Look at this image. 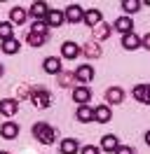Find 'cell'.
<instances>
[{
    "mask_svg": "<svg viewBox=\"0 0 150 154\" xmlns=\"http://www.w3.org/2000/svg\"><path fill=\"white\" fill-rule=\"evenodd\" d=\"M33 138L42 145H52L56 140V128L49 126L47 122H35L33 124Z\"/></svg>",
    "mask_w": 150,
    "mask_h": 154,
    "instance_id": "cell-1",
    "label": "cell"
},
{
    "mask_svg": "<svg viewBox=\"0 0 150 154\" xmlns=\"http://www.w3.org/2000/svg\"><path fill=\"white\" fill-rule=\"evenodd\" d=\"M31 103L35 107H42V110H45V107L52 105V94H49L45 87H35L31 91Z\"/></svg>",
    "mask_w": 150,
    "mask_h": 154,
    "instance_id": "cell-2",
    "label": "cell"
},
{
    "mask_svg": "<svg viewBox=\"0 0 150 154\" xmlns=\"http://www.w3.org/2000/svg\"><path fill=\"white\" fill-rule=\"evenodd\" d=\"M82 54V47L77 45V42H64L61 45V58H66V61H75V58Z\"/></svg>",
    "mask_w": 150,
    "mask_h": 154,
    "instance_id": "cell-3",
    "label": "cell"
},
{
    "mask_svg": "<svg viewBox=\"0 0 150 154\" xmlns=\"http://www.w3.org/2000/svg\"><path fill=\"white\" fill-rule=\"evenodd\" d=\"M73 100L75 105H89V100H92V89L89 87H75L73 89Z\"/></svg>",
    "mask_w": 150,
    "mask_h": 154,
    "instance_id": "cell-4",
    "label": "cell"
},
{
    "mask_svg": "<svg viewBox=\"0 0 150 154\" xmlns=\"http://www.w3.org/2000/svg\"><path fill=\"white\" fill-rule=\"evenodd\" d=\"M73 72H75V79H77L82 87L87 84V82H92V79H94V68L89 66V63H82L80 68H75Z\"/></svg>",
    "mask_w": 150,
    "mask_h": 154,
    "instance_id": "cell-5",
    "label": "cell"
},
{
    "mask_svg": "<svg viewBox=\"0 0 150 154\" xmlns=\"http://www.w3.org/2000/svg\"><path fill=\"white\" fill-rule=\"evenodd\" d=\"M64 14H66V21H68V23H80V21H84V10L80 5H68L64 10Z\"/></svg>",
    "mask_w": 150,
    "mask_h": 154,
    "instance_id": "cell-6",
    "label": "cell"
},
{
    "mask_svg": "<svg viewBox=\"0 0 150 154\" xmlns=\"http://www.w3.org/2000/svg\"><path fill=\"white\" fill-rule=\"evenodd\" d=\"M112 28L117 30V33H122V35H127V33H134V19L131 17H117L115 19V23H112Z\"/></svg>",
    "mask_w": 150,
    "mask_h": 154,
    "instance_id": "cell-7",
    "label": "cell"
},
{
    "mask_svg": "<svg viewBox=\"0 0 150 154\" xmlns=\"http://www.w3.org/2000/svg\"><path fill=\"white\" fill-rule=\"evenodd\" d=\"M82 149L80 147V140L77 138H64L61 143H59V152L61 154H77Z\"/></svg>",
    "mask_w": 150,
    "mask_h": 154,
    "instance_id": "cell-8",
    "label": "cell"
},
{
    "mask_svg": "<svg viewBox=\"0 0 150 154\" xmlns=\"http://www.w3.org/2000/svg\"><path fill=\"white\" fill-rule=\"evenodd\" d=\"M17 112H19V100L17 98H2V100H0V115L14 117Z\"/></svg>",
    "mask_w": 150,
    "mask_h": 154,
    "instance_id": "cell-9",
    "label": "cell"
},
{
    "mask_svg": "<svg viewBox=\"0 0 150 154\" xmlns=\"http://www.w3.org/2000/svg\"><path fill=\"white\" fill-rule=\"evenodd\" d=\"M42 68H45L47 75H61V72H64L61 58H56V56H47L45 61H42Z\"/></svg>",
    "mask_w": 150,
    "mask_h": 154,
    "instance_id": "cell-10",
    "label": "cell"
},
{
    "mask_svg": "<svg viewBox=\"0 0 150 154\" xmlns=\"http://www.w3.org/2000/svg\"><path fill=\"white\" fill-rule=\"evenodd\" d=\"M110 119H112L110 105H96L94 107V122H96V124H108Z\"/></svg>",
    "mask_w": 150,
    "mask_h": 154,
    "instance_id": "cell-11",
    "label": "cell"
},
{
    "mask_svg": "<svg viewBox=\"0 0 150 154\" xmlns=\"http://www.w3.org/2000/svg\"><path fill=\"white\" fill-rule=\"evenodd\" d=\"M28 14H31L35 21H42V19H47V14H49V5L42 2V0H40V2H33L31 10H28Z\"/></svg>",
    "mask_w": 150,
    "mask_h": 154,
    "instance_id": "cell-12",
    "label": "cell"
},
{
    "mask_svg": "<svg viewBox=\"0 0 150 154\" xmlns=\"http://www.w3.org/2000/svg\"><path fill=\"white\" fill-rule=\"evenodd\" d=\"M120 147H122V145H120V140H117V135L108 133V135H103V138H101V152L112 154V152H117Z\"/></svg>",
    "mask_w": 150,
    "mask_h": 154,
    "instance_id": "cell-13",
    "label": "cell"
},
{
    "mask_svg": "<svg viewBox=\"0 0 150 154\" xmlns=\"http://www.w3.org/2000/svg\"><path fill=\"white\" fill-rule=\"evenodd\" d=\"M0 135H2L5 140H14L19 135V124L12 122V119H7L5 124H0Z\"/></svg>",
    "mask_w": 150,
    "mask_h": 154,
    "instance_id": "cell-14",
    "label": "cell"
},
{
    "mask_svg": "<svg viewBox=\"0 0 150 154\" xmlns=\"http://www.w3.org/2000/svg\"><path fill=\"white\" fill-rule=\"evenodd\" d=\"M84 23L89 26V28H96V26H101L103 23V12L101 10H87L84 12Z\"/></svg>",
    "mask_w": 150,
    "mask_h": 154,
    "instance_id": "cell-15",
    "label": "cell"
},
{
    "mask_svg": "<svg viewBox=\"0 0 150 154\" xmlns=\"http://www.w3.org/2000/svg\"><path fill=\"white\" fill-rule=\"evenodd\" d=\"M45 21H47V26H49V28H59V26L66 21V14L61 10H49V14H47Z\"/></svg>",
    "mask_w": 150,
    "mask_h": 154,
    "instance_id": "cell-16",
    "label": "cell"
},
{
    "mask_svg": "<svg viewBox=\"0 0 150 154\" xmlns=\"http://www.w3.org/2000/svg\"><path fill=\"white\" fill-rule=\"evenodd\" d=\"M106 100H108V105H120L122 100H124V91L120 87H110L106 91Z\"/></svg>",
    "mask_w": 150,
    "mask_h": 154,
    "instance_id": "cell-17",
    "label": "cell"
},
{
    "mask_svg": "<svg viewBox=\"0 0 150 154\" xmlns=\"http://www.w3.org/2000/svg\"><path fill=\"white\" fill-rule=\"evenodd\" d=\"M75 117H77V122L89 124V122H94V107L92 105H80L75 110Z\"/></svg>",
    "mask_w": 150,
    "mask_h": 154,
    "instance_id": "cell-18",
    "label": "cell"
},
{
    "mask_svg": "<svg viewBox=\"0 0 150 154\" xmlns=\"http://www.w3.org/2000/svg\"><path fill=\"white\" fill-rule=\"evenodd\" d=\"M122 47L127 49V51L141 49V38L136 35V33H127V35H122Z\"/></svg>",
    "mask_w": 150,
    "mask_h": 154,
    "instance_id": "cell-19",
    "label": "cell"
},
{
    "mask_svg": "<svg viewBox=\"0 0 150 154\" xmlns=\"http://www.w3.org/2000/svg\"><path fill=\"white\" fill-rule=\"evenodd\" d=\"M28 21V10H24V7H12V12H9V23H26Z\"/></svg>",
    "mask_w": 150,
    "mask_h": 154,
    "instance_id": "cell-20",
    "label": "cell"
},
{
    "mask_svg": "<svg viewBox=\"0 0 150 154\" xmlns=\"http://www.w3.org/2000/svg\"><path fill=\"white\" fill-rule=\"evenodd\" d=\"M82 54L84 56H89V58H99L101 56V47H99V42H87V45H84L82 47Z\"/></svg>",
    "mask_w": 150,
    "mask_h": 154,
    "instance_id": "cell-21",
    "label": "cell"
},
{
    "mask_svg": "<svg viewBox=\"0 0 150 154\" xmlns=\"http://www.w3.org/2000/svg\"><path fill=\"white\" fill-rule=\"evenodd\" d=\"M14 38V26L9 23V21H0V40L2 42H7V40Z\"/></svg>",
    "mask_w": 150,
    "mask_h": 154,
    "instance_id": "cell-22",
    "label": "cell"
},
{
    "mask_svg": "<svg viewBox=\"0 0 150 154\" xmlns=\"http://www.w3.org/2000/svg\"><path fill=\"white\" fill-rule=\"evenodd\" d=\"M26 42L31 45V47H42L47 42V35H40V33H33V30H28V38H26Z\"/></svg>",
    "mask_w": 150,
    "mask_h": 154,
    "instance_id": "cell-23",
    "label": "cell"
},
{
    "mask_svg": "<svg viewBox=\"0 0 150 154\" xmlns=\"http://www.w3.org/2000/svg\"><path fill=\"white\" fill-rule=\"evenodd\" d=\"M19 49H21V42H19L17 38H12V40H7V42H2V51H5L7 56H12V54H17Z\"/></svg>",
    "mask_w": 150,
    "mask_h": 154,
    "instance_id": "cell-24",
    "label": "cell"
},
{
    "mask_svg": "<svg viewBox=\"0 0 150 154\" xmlns=\"http://www.w3.org/2000/svg\"><path fill=\"white\" fill-rule=\"evenodd\" d=\"M110 30H112V26H108V23L96 26V28H94V40H106V38H110Z\"/></svg>",
    "mask_w": 150,
    "mask_h": 154,
    "instance_id": "cell-25",
    "label": "cell"
},
{
    "mask_svg": "<svg viewBox=\"0 0 150 154\" xmlns=\"http://www.w3.org/2000/svg\"><path fill=\"white\" fill-rule=\"evenodd\" d=\"M141 0H122V10L124 12H129V14H134V12H139L141 10Z\"/></svg>",
    "mask_w": 150,
    "mask_h": 154,
    "instance_id": "cell-26",
    "label": "cell"
},
{
    "mask_svg": "<svg viewBox=\"0 0 150 154\" xmlns=\"http://www.w3.org/2000/svg\"><path fill=\"white\" fill-rule=\"evenodd\" d=\"M47 28H49V26H47L45 19L42 21H33V26H31V30H33V33H40V35H47Z\"/></svg>",
    "mask_w": 150,
    "mask_h": 154,
    "instance_id": "cell-27",
    "label": "cell"
},
{
    "mask_svg": "<svg viewBox=\"0 0 150 154\" xmlns=\"http://www.w3.org/2000/svg\"><path fill=\"white\" fill-rule=\"evenodd\" d=\"M145 87H148V84H136V87L131 89V96L136 98V100H143V94H145Z\"/></svg>",
    "mask_w": 150,
    "mask_h": 154,
    "instance_id": "cell-28",
    "label": "cell"
},
{
    "mask_svg": "<svg viewBox=\"0 0 150 154\" xmlns=\"http://www.w3.org/2000/svg\"><path fill=\"white\" fill-rule=\"evenodd\" d=\"M73 79H75V72H61V75H59V82H61V87H68Z\"/></svg>",
    "mask_w": 150,
    "mask_h": 154,
    "instance_id": "cell-29",
    "label": "cell"
},
{
    "mask_svg": "<svg viewBox=\"0 0 150 154\" xmlns=\"http://www.w3.org/2000/svg\"><path fill=\"white\" fill-rule=\"evenodd\" d=\"M80 154H101V147H96V145H84Z\"/></svg>",
    "mask_w": 150,
    "mask_h": 154,
    "instance_id": "cell-30",
    "label": "cell"
},
{
    "mask_svg": "<svg viewBox=\"0 0 150 154\" xmlns=\"http://www.w3.org/2000/svg\"><path fill=\"white\" fill-rule=\"evenodd\" d=\"M115 154H136V152H134V147H129V145H122Z\"/></svg>",
    "mask_w": 150,
    "mask_h": 154,
    "instance_id": "cell-31",
    "label": "cell"
},
{
    "mask_svg": "<svg viewBox=\"0 0 150 154\" xmlns=\"http://www.w3.org/2000/svg\"><path fill=\"white\" fill-rule=\"evenodd\" d=\"M141 47H143V49H150V33L141 38Z\"/></svg>",
    "mask_w": 150,
    "mask_h": 154,
    "instance_id": "cell-32",
    "label": "cell"
},
{
    "mask_svg": "<svg viewBox=\"0 0 150 154\" xmlns=\"http://www.w3.org/2000/svg\"><path fill=\"white\" fill-rule=\"evenodd\" d=\"M143 105H150V87H145V94H143Z\"/></svg>",
    "mask_w": 150,
    "mask_h": 154,
    "instance_id": "cell-33",
    "label": "cell"
},
{
    "mask_svg": "<svg viewBox=\"0 0 150 154\" xmlns=\"http://www.w3.org/2000/svg\"><path fill=\"white\" fill-rule=\"evenodd\" d=\"M145 145H148V147H150V131H148V133H145Z\"/></svg>",
    "mask_w": 150,
    "mask_h": 154,
    "instance_id": "cell-34",
    "label": "cell"
},
{
    "mask_svg": "<svg viewBox=\"0 0 150 154\" xmlns=\"http://www.w3.org/2000/svg\"><path fill=\"white\" fill-rule=\"evenodd\" d=\"M2 72H5V68H2V66H0V77H2Z\"/></svg>",
    "mask_w": 150,
    "mask_h": 154,
    "instance_id": "cell-35",
    "label": "cell"
},
{
    "mask_svg": "<svg viewBox=\"0 0 150 154\" xmlns=\"http://www.w3.org/2000/svg\"><path fill=\"white\" fill-rule=\"evenodd\" d=\"M0 154H9V152H5V149H2V152H0Z\"/></svg>",
    "mask_w": 150,
    "mask_h": 154,
    "instance_id": "cell-36",
    "label": "cell"
}]
</instances>
